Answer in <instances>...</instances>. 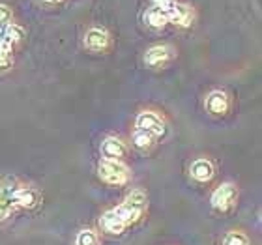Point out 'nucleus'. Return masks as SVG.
I'll use <instances>...</instances> for the list:
<instances>
[{"instance_id":"423d86ee","label":"nucleus","mask_w":262,"mask_h":245,"mask_svg":"<svg viewBox=\"0 0 262 245\" xmlns=\"http://www.w3.org/2000/svg\"><path fill=\"white\" fill-rule=\"evenodd\" d=\"M21 185L17 184L15 180H4L0 184V219H4L10 215V212L15 208V195H17V189H19Z\"/></svg>"},{"instance_id":"39448f33","label":"nucleus","mask_w":262,"mask_h":245,"mask_svg":"<svg viewBox=\"0 0 262 245\" xmlns=\"http://www.w3.org/2000/svg\"><path fill=\"white\" fill-rule=\"evenodd\" d=\"M236 195H238V191H236V185L234 184H221L217 189L212 193V206L219 212H227L230 208L234 206V201H236Z\"/></svg>"},{"instance_id":"f3484780","label":"nucleus","mask_w":262,"mask_h":245,"mask_svg":"<svg viewBox=\"0 0 262 245\" xmlns=\"http://www.w3.org/2000/svg\"><path fill=\"white\" fill-rule=\"evenodd\" d=\"M13 62V47L0 41V70H8Z\"/></svg>"},{"instance_id":"0eeeda50","label":"nucleus","mask_w":262,"mask_h":245,"mask_svg":"<svg viewBox=\"0 0 262 245\" xmlns=\"http://www.w3.org/2000/svg\"><path fill=\"white\" fill-rule=\"evenodd\" d=\"M84 47L92 53H105L111 47V34L105 28H90L84 34Z\"/></svg>"},{"instance_id":"a211bd4d","label":"nucleus","mask_w":262,"mask_h":245,"mask_svg":"<svg viewBox=\"0 0 262 245\" xmlns=\"http://www.w3.org/2000/svg\"><path fill=\"white\" fill-rule=\"evenodd\" d=\"M75 245H99L98 236H96V232H92V230H81V232L77 234Z\"/></svg>"},{"instance_id":"ddd939ff","label":"nucleus","mask_w":262,"mask_h":245,"mask_svg":"<svg viewBox=\"0 0 262 245\" xmlns=\"http://www.w3.org/2000/svg\"><path fill=\"white\" fill-rule=\"evenodd\" d=\"M144 21L150 28H156V30H161L169 25V19L167 15L163 13V10L159 8V6H152V8H148L146 13H144Z\"/></svg>"},{"instance_id":"4be33fe9","label":"nucleus","mask_w":262,"mask_h":245,"mask_svg":"<svg viewBox=\"0 0 262 245\" xmlns=\"http://www.w3.org/2000/svg\"><path fill=\"white\" fill-rule=\"evenodd\" d=\"M161 2H167V0H154V4H161Z\"/></svg>"},{"instance_id":"f8f14e48","label":"nucleus","mask_w":262,"mask_h":245,"mask_svg":"<svg viewBox=\"0 0 262 245\" xmlns=\"http://www.w3.org/2000/svg\"><path fill=\"white\" fill-rule=\"evenodd\" d=\"M189 172H191V178H195L196 182H202V184L210 182L213 178V174H215L213 165L208 159H196V161H193Z\"/></svg>"},{"instance_id":"9b49d317","label":"nucleus","mask_w":262,"mask_h":245,"mask_svg":"<svg viewBox=\"0 0 262 245\" xmlns=\"http://www.w3.org/2000/svg\"><path fill=\"white\" fill-rule=\"evenodd\" d=\"M99 225H101V229L107 232V234H122L124 229H126V223L122 221V217L116 213V210H109V212H105L99 219Z\"/></svg>"},{"instance_id":"412c9836","label":"nucleus","mask_w":262,"mask_h":245,"mask_svg":"<svg viewBox=\"0 0 262 245\" xmlns=\"http://www.w3.org/2000/svg\"><path fill=\"white\" fill-rule=\"evenodd\" d=\"M41 2H45V4H60L62 0H41Z\"/></svg>"},{"instance_id":"1a4fd4ad","label":"nucleus","mask_w":262,"mask_h":245,"mask_svg":"<svg viewBox=\"0 0 262 245\" xmlns=\"http://www.w3.org/2000/svg\"><path fill=\"white\" fill-rule=\"evenodd\" d=\"M229 109H230V99L225 92L215 90V92H212L206 98V110L210 113V115L223 116L229 113Z\"/></svg>"},{"instance_id":"f257e3e1","label":"nucleus","mask_w":262,"mask_h":245,"mask_svg":"<svg viewBox=\"0 0 262 245\" xmlns=\"http://www.w3.org/2000/svg\"><path fill=\"white\" fill-rule=\"evenodd\" d=\"M146 204H148V201H146L144 191L135 189V191H131L129 195L124 198V202H122L118 208H115V210L127 227V225L135 223V221L141 219V215L144 213V210H146Z\"/></svg>"},{"instance_id":"7ed1b4c3","label":"nucleus","mask_w":262,"mask_h":245,"mask_svg":"<svg viewBox=\"0 0 262 245\" xmlns=\"http://www.w3.org/2000/svg\"><path fill=\"white\" fill-rule=\"evenodd\" d=\"M98 174L99 178L107 184H126L127 178H129V170L122 161H109V159H103L98 167Z\"/></svg>"},{"instance_id":"aec40b11","label":"nucleus","mask_w":262,"mask_h":245,"mask_svg":"<svg viewBox=\"0 0 262 245\" xmlns=\"http://www.w3.org/2000/svg\"><path fill=\"white\" fill-rule=\"evenodd\" d=\"M11 19H13V11L10 6L0 4V30H4L8 25H11Z\"/></svg>"},{"instance_id":"2eb2a0df","label":"nucleus","mask_w":262,"mask_h":245,"mask_svg":"<svg viewBox=\"0 0 262 245\" xmlns=\"http://www.w3.org/2000/svg\"><path fill=\"white\" fill-rule=\"evenodd\" d=\"M154 142H156V137L141 129H137L135 133H133V137H131V144H133L137 150H141V152L150 150V148L154 146Z\"/></svg>"},{"instance_id":"f03ea898","label":"nucleus","mask_w":262,"mask_h":245,"mask_svg":"<svg viewBox=\"0 0 262 245\" xmlns=\"http://www.w3.org/2000/svg\"><path fill=\"white\" fill-rule=\"evenodd\" d=\"M154 6H159V8L163 10L165 15H167L169 23H174L176 27H180V28L193 27L196 21V11L193 6L180 4V2H176V0H167V2L154 4Z\"/></svg>"},{"instance_id":"dca6fc26","label":"nucleus","mask_w":262,"mask_h":245,"mask_svg":"<svg viewBox=\"0 0 262 245\" xmlns=\"http://www.w3.org/2000/svg\"><path fill=\"white\" fill-rule=\"evenodd\" d=\"M23 38H25V30L21 27H17V25H13V23L2 30V41H6L11 47L17 45L19 41H23Z\"/></svg>"},{"instance_id":"6ab92c4d","label":"nucleus","mask_w":262,"mask_h":245,"mask_svg":"<svg viewBox=\"0 0 262 245\" xmlns=\"http://www.w3.org/2000/svg\"><path fill=\"white\" fill-rule=\"evenodd\" d=\"M225 245H249V240H247L246 234L242 232H229L225 236Z\"/></svg>"},{"instance_id":"6e6552de","label":"nucleus","mask_w":262,"mask_h":245,"mask_svg":"<svg viewBox=\"0 0 262 245\" xmlns=\"http://www.w3.org/2000/svg\"><path fill=\"white\" fill-rule=\"evenodd\" d=\"M174 58V49L170 45H154L144 55V64L148 68H163Z\"/></svg>"},{"instance_id":"9d476101","label":"nucleus","mask_w":262,"mask_h":245,"mask_svg":"<svg viewBox=\"0 0 262 245\" xmlns=\"http://www.w3.org/2000/svg\"><path fill=\"white\" fill-rule=\"evenodd\" d=\"M101 153L109 161H122L126 155V144L116 137H107L101 144Z\"/></svg>"},{"instance_id":"20e7f679","label":"nucleus","mask_w":262,"mask_h":245,"mask_svg":"<svg viewBox=\"0 0 262 245\" xmlns=\"http://www.w3.org/2000/svg\"><path fill=\"white\" fill-rule=\"evenodd\" d=\"M135 125H137V129L146 131V133L154 135L156 139L165 135V131H167L163 118H161L158 113H154V110H144V113H141V115L137 116Z\"/></svg>"},{"instance_id":"4468645a","label":"nucleus","mask_w":262,"mask_h":245,"mask_svg":"<svg viewBox=\"0 0 262 245\" xmlns=\"http://www.w3.org/2000/svg\"><path fill=\"white\" fill-rule=\"evenodd\" d=\"M38 204V193L32 187H19L15 195V206L19 208H34Z\"/></svg>"}]
</instances>
